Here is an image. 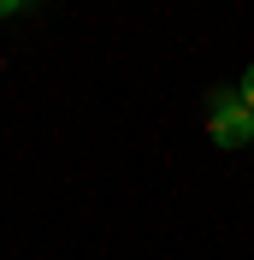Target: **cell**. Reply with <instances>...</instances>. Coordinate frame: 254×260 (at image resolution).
<instances>
[{"instance_id":"7a4b0ae2","label":"cell","mask_w":254,"mask_h":260,"mask_svg":"<svg viewBox=\"0 0 254 260\" xmlns=\"http://www.w3.org/2000/svg\"><path fill=\"white\" fill-rule=\"evenodd\" d=\"M237 95L248 101V113H254V65H248V71H242V83H237Z\"/></svg>"},{"instance_id":"6da1fadb","label":"cell","mask_w":254,"mask_h":260,"mask_svg":"<svg viewBox=\"0 0 254 260\" xmlns=\"http://www.w3.org/2000/svg\"><path fill=\"white\" fill-rule=\"evenodd\" d=\"M207 142L225 148V154H237V148L254 142V113H248V101L237 89H213L207 95Z\"/></svg>"},{"instance_id":"3957f363","label":"cell","mask_w":254,"mask_h":260,"mask_svg":"<svg viewBox=\"0 0 254 260\" xmlns=\"http://www.w3.org/2000/svg\"><path fill=\"white\" fill-rule=\"evenodd\" d=\"M18 6H24V0H0V18H18Z\"/></svg>"}]
</instances>
